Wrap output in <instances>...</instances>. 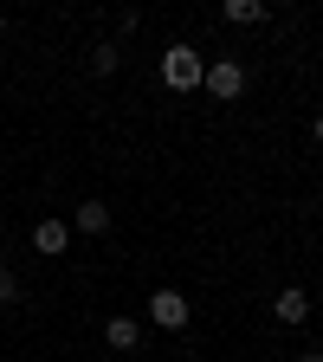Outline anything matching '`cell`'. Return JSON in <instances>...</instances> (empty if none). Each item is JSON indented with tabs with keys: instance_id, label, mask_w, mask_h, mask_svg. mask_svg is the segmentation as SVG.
I'll return each instance as SVG.
<instances>
[{
	"instance_id": "cell-1",
	"label": "cell",
	"mask_w": 323,
	"mask_h": 362,
	"mask_svg": "<svg viewBox=\"0 0 323 362\" xmlns=\"http://www.w3.org/2000/svg\"><path fill=\"white\" fill-rule=\"evenodd\" d=\"M201 78H207V59L194 52L188 39H175L168 52H162V84L168 90H201Z\"/></svg>"
},
{
	"instance_id": "cell-2",
	"label": "cell",
	"mask_w": 323,
	"mask_h": 362,
	"mask_svg": "<svg viewBox=\"0 0 323 362\" xmlns=\"http://www.w3.org/2000/svg\"><path fill=\"white\" fill-rule=\"evenodd\" d=\"M149 324L155 330H188L194 324V304L181 298L175 285H162V291H149Z\"/></svg>"
},
{
	"instance_id": "cell-3",
	"label": "cell",
	"mask_w": 323,
	"mask_h": 362,
	"mask_svg": "<svg viewBox=\"0 0 323 362\" xmlns=\"http://www.w3.org/2000/svg\"><path fill=\"white\" fill-rule=\"evenodd\" d=\"M201 90H213L220 104H233L240 90H246V65H240V59H213V65H207V78H201Z\"/></svg>"
},
{
	"instance_id": "cell-4",
	"label": "cell",
	"mask_w": 323,
	"mask_h": 362,
	"mask_svg": "<svg viewBox=\"0 0 323 362\" xmlns=\"http://www.w3.org/2000/svg\"><path fill=\"white\" fill-rule=\"evenodd\" d=\"M271 317L298 330V324H310V317H317V304H310V291H304V285H285L278 298H271Z\"/></svg>"
},
{
	"instance_id": "cell-5",
	"label": "cell",
	"mask_w": 323,
	"mask_h": 362,
	"mask_svg": "<svg viewBox=\"0 0 323 362\" xmlns=\"http://www.w3.org/2000/svg\"><path fill=\"white\" fill-rule=\"evenodd\" d=\"M71 233H84V240L110 233V207H104V201H84V207H71Z\"/></svg>"
},
{
	"instance_id": "cell-6",
	"label": "cell",
	"mask_w": 323,
	"mask_h": 362,
	"mask_svg": "<svg viewBox=\"0 0 323 362\" xmlns=\"http://www.w3.org/2000/svg\"><path fill=\"white\" fill-rule=\"evenodd\" d=\"M33 246H39L45 259H59V252L71 246V220H39V226H33Z\"/></svg>"
},
{
	"instance_id": "cell-7",
	"label": "cell",
	"mask_w": 323,
	"mask_h": 362,
	"mask_svg": "<svg viewBox=\"0 0 323 362\" xmlns=\"http://www.w3.org/2000/svg\"><path fill=\"white\" fill-rule=\"evenodd\" d=\"M220 20H226V26H265V20H271V7H265V0H226Z\"/></svg>"
},
{
	"instance_id": "cell-8",
	"label": "cell",
	"mask_w": 323,
	"mask_h": 362,
	"mask_svg": "<svg viewBox=\"0 0 323 362\" xmlns=\"http://www.w3.org/2000/svg\"><path fill=\"white\" fill-rule=\"evenodd\" d=\"M104 343L110 349H136V343H143V324H136V317H110V324H104Z\"/></svg>"
},
{
	"instance_id": "cell-9",
	"label": "cell",
	"mask_w": 323,
	"mask_h": 362,
	"mask_svg": "<svg viewBox=\"0 0 323 362\" xmlns=\"http://www.w3.org/2000/svg\"><path fill=\"white\" fill-rule=\"evenodd\" d=\"M117 59H123V52H117L110 39H104V45H90V71H98V78H110V71H117Z\"/></svg>"
},
{
	"instance_id": "cell-10",
	"label": "cell",
	"mask_w": 323,
	"mask_h": 362,
	"mask_svg": "<svg viewBox=\"0 0 323 362\" xmlns=\"http://www.w3.org/2000/svg\"><path fill=\"white\" fill-rule=\"evenodd\" d=\"M7 304H20V272L0 265V310H7Z\"/></svg>"
},
{
	"instance_id": "cell-11",
	"label": "cell",
	"mask_w": 323,
	"mask_h": 362,
	"mask_svg": "<svg viewBox=\"0 0 323 362\" xmlns=\"http://www.w3.org/2000/svg\"><path fill=\"white\" fill-rule=\"evenodd\" d=\"M310 136H317V149H323V117H317V123H310Z\"/></svg>"
},
{
	"instance_id": "cell-12",
	"label": "cell",
	"mask_w": 323,
	"mask_h": 362,
	"mask_svg": "<svg viewBox=\"0 0 323 362\" xmlns=\"http://www.w3.org/2000/svg\"><path fill=\"white\" fill-rule=\"evenodd\" d=\"M0 59H7V20H0Z\"/></svg>"
},
{
	"instance_id": "cell-13",
	"label": "cell",
	"mask_w": 323,
	"mask_h": 362,
	"mask_svg": "<svg viewBox=\"0 0 323 362\" xmlns=\"http://www.w3.org/2000/svg\"><path fill=\"white\" fill-rule=\"evenodd\" d=\"M298 362H323V349H310V356H298Z\"/></svg>"
}]
</instances>
